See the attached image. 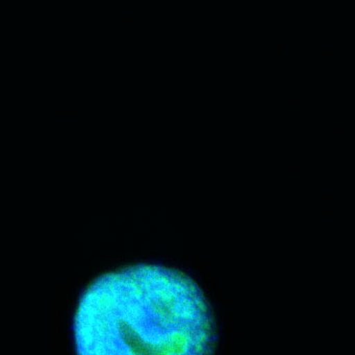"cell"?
<instances>
[{
  "mask_svg": "<svg viewBox=\"0 0 355 355\" xmlns=\"http://www.w3.org/2000/svg\"><path fill=\"white\" fill-rule=\"evenodd\" d=\"M301 170H302L301 166H293V167H291V172H292L293 174L300 173Z\"/></svg>",
  "mask_w": 355,
  "mask_h": 355,
  "instance_id": "7a4b0ae2",
  "label": "cell"
},
{
  "mask_svg": "<svg viewBox=\"0 0 355 355\" xmlns=\"http://www.w3.org/2000/svg\"><path fill=\"white\" fill-rule=\"evenodd\" d=\"M343 128H344V125H343V124H334V125H332V130H334V132H336V130H338V132H340Z\"/></svg>",
  "mask_w": 355,
  "mask_h": 355,
  "instance_id": "5b68a950",
  "label": "cell"
},
{
  "mask_svg": "<svg viewBox=\"0 0 355 355\" xmlns=\"http://www.w3.org/2000/svg\"><path fill=\"white\" fill-rule=\"evenodd\" d=\"M336 196V192L334 191H327V192H324V197L325 198H331V197Z\"/></svg>",
  "mask_w": 355,
  "mask_h": 355,
  "instance_id": "277c9868",
  "label": "cell"
},
{
  "mask_svg": "<svg viewBox=\"0 0 355 355\" xmlns=\"http://www.w3.org/2000/svg\"><path fill=\"white\" fill-rule=\"evenodd\" d=\"M290 103H291V105H300L301 103H302V101H301V99H299V98H294V99H291Z\"/></svg>",
  "mask_w": 355,
  "mask_h": 355,
  "instance_id": "8992f818",
  "label": "cell"
},
{
  "mask_svg": "<svg viewBox=\"0 0 355 355\" xmlns=\"http://www.w3.org/2000/svg\"><path fill=\"white\" fill-rule=\"evenodd\" d=\"M273 44L275 45V46L282 47L286 45V41L282 40V39H277V40L274 41Z\"/></svg>",
  "mask_w": 355,
  "mask_h": 355,
  "instance_id": "3957f363",
  "label": "cell"
},
{
  "mask_svg": "<svg viewBox=\"0 0 355 355\" xmlns=\"http://www.w3.org/2000/svg\"><path fill=\"white\" fill-rule=\"evenodd\" d=\"M78 355H214L215 318L187 274L128 266L87 288L74 315Z\"/></svg>",
  "mask_w": 355,
  "mask_h": 355,
  "instance_id": "6da1fadb",
  "label": "cell"
},
{
  "mask_svg": "<svg viewBox=\"0 0 355 355\" xmlns=\"http://www.w3.org/2000/svg\"><path fill=\"white\" fill-rule=\"evenodd\" d=\"M324 53H325V55H334V53H336V51H334V49H324Z\"/></svg>",
  "mask_w": 355,
  "mask_h": 355,
  "instance_id": "52a82bcc",
  "label": "cell"
}]
</instances>
